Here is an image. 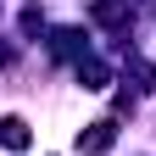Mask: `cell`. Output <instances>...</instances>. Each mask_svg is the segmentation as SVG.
Returning a JSON list of instances; mask_svg holds the SVG:
<instances>
[{
    "instance_id": "obj_1",
    "label": "cell",
    "mask_w": 156,
    "mask_h": 156,
    "mask_svg": "<svg viewBox=\"0 0 156 156\" xmlns=\"http://www.w3.org/2000/svg\"><path fill=\"white\" fill-rule=\"evenodd\" d=\"M0 145L6 151H28V123L23 117H0Z\"/></svg>"
},
{
    "instance_id": "obj_2",
    "label": "cell",
    "mask_w": 156,
    "mask_h": 156,
    "mask_svg": "<svg viewBox=\"0 0 156 156\" xmlns=\"http://www.w3.org/2000/svg\"><path fill=\"white\" fill-rule=\"evenodd\" d=\"M112 134H117V123H89V134H78V151H106Z\"/></svg>"
}]
</instances>
